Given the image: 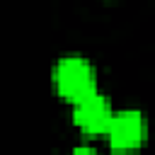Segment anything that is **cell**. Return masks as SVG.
I'll list each match as a JSON object with an SVG mask.
<instances>
[{
  "label": "cell",
  "mask_w": 155,
  "mask_h": 155,
  "mask_svg": "<svg viewBox=\"0 0 155 155\" xmlns=\"http://www.w3.org/2000/svg\"><path fill=\"white\" fill-rule=\"evenodd\" d=\"M73 121L85 131V133H107L109 131V124L114 119V107L109 102L107 94L102 92H90L85 94L82 99L73 102Z\"/></svg>",
  "instance_id": "2"
},
{
  "label": "cell",
  "mask_w": 155,
  "mask_h": 155,
  "mask_svg": "<svg viewBox=\"0 0 155 155\" xmlns=\"http://www.w3.org/2000/svg\"><path fill=\"white\" fill-rule=\"evenodd\" d=\"M94 68L92 63L85 58V56H78V53H70V56H63L56 65H53V85L56 90L70 99V102H78L82 99L85 94L94 92Z\"/></svg>",
  "instance_id": "1"
},
{
  "label": "cell",
  "mask_w": 155,
  "mask_h": 155,
  "mask_svg": "<svg viewBox=\"0 0 155 155\" xmlns=\"http://www.w3.org/2000/svg\"><path fill=\"white\" fill-rule=\"evenodd\" d=\"M109 143L114 150H133L148 136V121L138 109H119L109 124Z\"/></svg>",
  "instance_id": "3"
},
{
  "label": "cell",
  "mask_w": 155,
  "mask_h": 155,
  "mask_svg": "<svg viewBox=\"0 0 155 155\" xmlns=\"http://www.w3.org/2000/svg\"><path fill=\"white\" fill-rule=\"evenodd\" d=\"M70 155H102V153L97 148H92V145H78V148H73Z\"/></svg>",
  "instance_id": "4"
}]
</instances>
